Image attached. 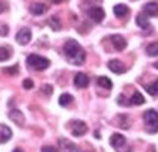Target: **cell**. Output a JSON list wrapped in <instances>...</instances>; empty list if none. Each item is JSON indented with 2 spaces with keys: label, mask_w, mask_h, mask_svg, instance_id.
<instances>
[{
  "label": "cell",
  "mask_w": 158,
  "mask_h": 152,
  "mask_svg": "<svg viewBox=\"0 0 158 152\" xmlns=\"http://www.w3.org/2000/svg\"><path fill=\"white\" fill-rule=\"evenodd\" d=\"M48 26L53 29V30H60L62 29V24H60V20H59V17H51L48 20Z\"/></svg>",
  "instance_id": "cell-22"
},
{
  "label": "cell",
  "mask_w": 158,
  "mask_h": 152,
  "mask_svg": "<svg viewBox=\"0 0 158 152\" xmlns=\"http://www.w3.org/2000/svg\"><path fill=\"white\" fill-rule=\"evenodd\" d=\"M5 9H6V6H5V3H3V2H0V12H3V11H5Z\"/></svg>",
  "instance_id": "cell-30"
},
{
  "label": "cell",
  "mask_w": 158,
  "mask_h": 152,
  "mask_svg": "<svg viewBox=\"0 0 158 152\" xmlns=\"http://www.w3.org/2000/svg\"><path fill=\"white\" fill-rule=\"evenodd\" d=\"M3 71H5L6 74H17V72H18V65H14L11 68H5Z\"/></svg>",
  "instance_id": "cell-26"
},
{
  "label": "cell",
  "mask_w": 158,
  "mask_h": 152,
  "mask_svg": "<svg viewBox=\"0 0 158 152\" xmlns=\"http://www.w3.org/2000/svg\"><path fill=\"white\" fill-rule=\"evenodd\" d=\"M63 53L68 59V62H71L74 65H81L86 59L85 50L81 48V45L74 41V39H68L63 45Z\"/></svg>",
  "instance_id": "cell-1"
},
{
  "label": "cell",
  "mask_w": 158,
  "mask_h": 152,
  "mask_svg": "<svg viewBox=\"0 0 158 152\" xmlns=\"http://www.w3.org/2000/svg\"><path fill=\"white\" fill-rule=\"evenodd\" d=\"M146 53H148V56H158V42H152V44H149L148 47H146Z\"/></svg>",
  "instance_id": "cell-23"
},
{
  "label": "cell",
  "mask_w": 158,
  "mask_h": 152,
  "mask_svg": "<svg viewBox=\"0 0 158 152\" xmlns=\"http://www.w3.org/2000/svg\"><path fill=\"white\" fill-rule=\"evenodd\" d=\"M9 117H11V120H14L15 124H18L20 127H23L24 116H23V113H21L20 110H11V112H9Z\"/></svg>",
  "instance_id": "cell-14"
},
{
  "label": "cell",
  "mask_w": 158,
  "mask_h": 152,
  "mask_svg": "<svg viewBox=\"0 0 158 152\" xmlns=\"http://www.w3.org/2000/svg\"><path fill=\"white\" fill-rule=\"evenodd\" d=\"M74 84H75V87H78V89H85L86 86L89 84V77L86 75L85 72H78V74H75V77H74Z\"/></svg>",
  "instance_id": "cell-9"
},
{
  "label": "cell",
  "mask_w": 158,
  "mask_h": 152,
  "mask_svg": "<svg viewBox=\"0 0 158 152\" xmlns=\"http://www.w3.org/2000/svg\"><path fill=\"white\" fill-rule=\"evenodd\" d=\"M12 56V50L9 47H0V62H5Z\"/></svg>",
  "instance_id": "cell-21"
},
{
  "label": "cell",
  "mask_w": 158,
  "mask_h": 152,
  "mask_svg": "<svg viewBox=\"0 0 158 152\" xmlns=\"http://www.w3.org/2000/svg\"><path fill=\"white\" fill-rule=\"evenodd\" d=\"M135 23H137V26H139L140 29H143V30H149V29H151L149 20H148V17H145L143 14L137 15V18H135Z\"/></svg>",
  "instance_id": "cell-15"
},
{
  "label": "cell",
  "mask_w": 158,
  "mask_h": 152,
  "mask_svg": "<svg viewBox=\"0 0 158 152\" xmlns=\"http://www.w3.org/2000/svg\"><path fill=\"white\" fill-rule=\"evenodd\" d=\"M111 44H113V47L116 48V50H119V51H122L123 48L127 47V41H125V38L121 35L111 36Z\"/></svg>",
  "instance_id": "cell-12"
},
{
  "label": "cell",
  "mask_w": 158,
  "mask_h": 152,
  "mask_svg": "<svg viewBox=\"0 0 158 152\" xmlns=\"http://www.w3.org/2000/svg\"><path fill=\"white\" fill-rule=\"evenodd\" d=\"M74 136L80 137V136H85L87 133V125H86L83 120H74L73 122V128H71Z\"/></svg>",
  "instance_id": "cell-4"
},
{
  "label": "cell",
  "mask_w": 158,
  "mask_h": 152,
  "mask_svg": "<svg viewBox=\"0 0 158 152\" xmlns=\"http://www.w3.org/2000/svg\"><path fill=\"white\" fill-rule=\"evenodd\" d=\"M104 11L99 8V6H94V8H90L89 9V17H90V20L92 21H95V23H101L102 20H104Z\"/></svg>",
  "instance_id": "cell-7"
},
{
  "label": "cell",
  "mask_w": 158,
  "mask_h": 152,
  "mask_svg": "<svg viewBox=\"0 0 158 152\" xmlns=\"http://www.w3.org/2000/svg\"><path fill=\"white\" fill-rule=\"evenodd\" d=\"M110 145L113 148H116L118 151H122V148L125 146V137L122 134H119V133H116V134H113L110 137Z\"/></svg>",
  "instance_id": "cell-8"
},
{
  "label": "cell",
  "mask_w": 158,
  "mask_h": 152,
  "mask_svg": "<svg viewBox=\"0 0 158 152\" xmlns=\"http://www.w3.org/2000/svg\"><path fill=\"white\" fill-rule=\"evenodd\" d=\"M146 91H148V94L152 95V96H155V95H158V80L154 84H151V86H148L146 87Z\"/></svg>",
  "instance_id": "cell-24"
},
{
  "label": "cell",
  "mask_w": 158,
  "mask_h": 152,
  "mask_svg": "<svg viewBox=\"0 0 158 152\" xmlns=\"http://www.w3.org/2000/svg\"><path fill=\"white\" fill-rule=\"evenodd\" d=\"M59 149L60 152H80L73 141L66 140V139H59Z\"/></svg>",
  "instance_id": "cell-6"
},
{
  "label": "cell",
  "mask_w": 158,
  "mask_h": 152,
  "mask_svg": "<svg viewBox=\"0 0 158 152\" xmlns=\"http://www.w3.org/2000/svg\"><path fill=\"white\" fill-rule=\"evenodd\" d=\"M154 68H157V70H158V62H155V63H154Z\"/></svg>",
  "instance_id": "cell-32"
},
{
  "label": "cell",
  "mask_w": 158,
  "mask_h": 152,
  "mask_svg": "<svg viewBox=\"0 0 158 152\" xmlns=\"http://www.w3.org/2000/svg\"><path fill=\"white\" fill-rule=\"evenodd\" d=\"M97 83H98V86L101 87V89H111L113 87V83H111V80H110L109 77H106V75H101V77H98V80H97Z\"/></svg>",
  "instance_id": "cell-18"
},
{
  "label": "cell",
  "mask_w": 158,
  "mask_h": 152,
  "mask_svg": "<svg viewBox=\"0 0 158 152\" xmlns=\"http://www.w3.org/2000/svg\"><path fill=\"white\" fill-rule=\"evenodd\" d=\"M12 152H23V149H20V148H15Z\"/></svg>",
  "instance_id": "cell-31"
},
{
  "label": "cell",
  "mask_w": 158,
  "mask_h": 152,
  "mask_svg": "<svg viewBox=\"0 0 158 152\" xmlns=\"http://www.w3.org/2000/svg\"><path fill=\"white\" fill-rule=\"evenodd\" d=\"M50 63H51V62H50L48 59L41 57V56H38V54H30V56H27V65L35 71L47 70L50 66Z\"/></svg>",
  "instance_id": "cell-3"
},
{
  "label": "cell",
  "mask_w": 158,
  "mask_h": 152,
  "mask_svg": "<svg viewBox=\"0 0 158 152\" xmlns=\"http://www.w3.org/2000/svg\"><path fill=\"white\" fill-rule=\"evenodd\" d=\"M45 11H47V5H45V3L35 2V3L30 5V12H32L33 15H42Z\"/></svg>",
  "instance_id": "cell-13"
},
{
  "label": "cell",
  "mask_w": 158,
  "mask_h": 152,
  "mask_svg": "<svg viewBox=\"0 0 158 152\" xmlns=\"http://www.w3.org/2000/svg\"><path fill=\"white\" fill-rule=\"evenodd\" d=\"M15 38H17L18 44L26 45V44H29V41L32 39V32H30V29H26V27H24V29H20Z\"/></svg>",
  "instance_id": "cell-5"
},
{
  "label": "cell",
  "mask_w": 158,
  "mask_h": 152,
  "mask_svg": "<svg viewBox=\"0 0 158 152\" xmlns=\"http://www.w3.org/2000/svg\"><path fill=\"white\" fill-rule=\"evenodd\" d=\"M11 137H12V129L6 125H0V145L9 141Z\"/></svg>",
  "instance_id": "cell-11"
},
{
  "label": "cell",
  "mask_w": 158,
  "mask_h": 152,
  "mask_svg": "<svg viewBox=\"0 0 158 152\" xmlns=\"http://www.w3.org/2000/svg\"><path fill=\"white\" fill-rule=\"evenodd\" d=\"M0 35H8V27H0Z\"/></svg>",
  "instance_id": "cell-29"
},
{
  "label": "cell",
  "mask_w": 158,
  "mask_h": 152,
  "mask_svg": "<svg viewBox=\"0 0 158 152\" xmlns=\"http://www.w3.org/2000/svg\"><path fill=\"white\" fill-rule=\"evenodd\" d=\"M41 152H57V149H56L54 146H48V145H47V146H42V148H41Z\"/></svg>",
  "instance_id": "cell-28"
},
{
  "label": "cell",
  "mask_w": 158,
  "mask_h": 152,
  "mask_svg": "<svg viewBox=\"0 0 158 152\" xmlns=\"http://www.w3.org/2000/svg\"><path fill=\"white\" fill-rule=\"evenodd\" d=\"M41 92L48 96V95L53 94V86H50V84H44V86H41Z\"/></svg>",
  "instance_id": "cell-25"
},
{
  "label": "cell",
  "mask_w": 158,
  "mask_h": 152,
  "mask_svg": "<svg viewBox=\"0 0 158 152\" xmlns=\"http://www.w3.org/2000/svg\"><path fill=\"white\" fill-rule=\"evenodd\" d=\"M113 12H114V15H116L118 18H123V17L130 12V9H128V6H125V5L119 3V5H116V6L113 8Z\"/></svg>",
  "instance_id": "cell-17"
},
{
  "label": "cell",
  "mask_w": 158,
  "mask_h": 152,
  "mask_svg": "<svg viewBox=\"0 0 158 152\" xmlns=\"http://www.w3.org/2000/svg\"><path fill=\"white\" fill-rule=\"evenodd\" d=\"M109 70L113 71L114 74H123L125 72V65L122 63L121 60H118V59H113V60H110L109 62Z\"/></svg>",
  "instance_id": "cell-10"
},
{
  "label": "cell",
  "mask_w": 158,
  "mask_h": 152,
  "mask_svg": "<svg viewBox=\"0 0 158 152\" xmlns=\"http://www.w3.org/2000/svg\"><path fill=\"white\" fill-rule=\"evenodd\" d=\"M143 120H145L146 125V131L151 133V134H155L158 133V113L157 110L154 108H149L143 113Z\"/></svg>",
  "instance_id": "cell-2"
},
{
  "label": "cell",
  "mask_w": 158,
  "mask_h": 152,
  "mask_svg": "<svg viewBox=\"0 0 158 152\" xmlns=\"http://www.w3.org/2000/svg\"><path fill=\"white\" fill-rule=\"evenodd\" d=\"M143 11L149 15H157L158 14V2H148L143 6Z\"/></svg>",
  "instance_id": "cell-16"
},
{
  "label": "cell",
  "mask_w": 158,
  "mask_h": 152,
  "mask_svg": "<svg viewBox=\"0 0 158 152\" xmlns=\"http://www.w3.org/2000/svg\"><path fill=\"white\" fill-rule=\"evenodd\" d=\"M128 104H131V105H142V104H145V98H143V95L140 94V92H134Z\"/></svg>",
  "instance_id": "cell-19"
},
{
  "label": "cell",
  "mask_w": 158,
  "mask_h": 152,
  "mask_svg": "<svg viewBox=\"0 0 158 152\" xmlns=\"http://www.w3.org/2000/svg\"><path fill=\"white\" fill-rule=\"evenodd\" d=\"M74 101V96L69 94H62L60 96H59V104L62 105V107H68V105H71Z\"/></svg>",
  "instance_id": "cell-20"
},
{
  "label": "cell",
  "mask_w": 158,
  "mask_h": 152,
  "mask_svg": "<svg viewBox=\"0 0 158 152\" xmlns=\"http://www.w3.org/2000/svg\"><path fill=\"white\" fill-rule=\"evenodd\" d=\"M23 87H24V89H32V87H33V82H32L30 78H26L24 82H23Z\"/></svg>",
  "instance_id": "cell-27"
}]
</instances>
